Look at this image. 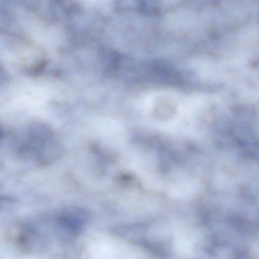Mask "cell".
<instances>
[{"instance_id":"1","label":"cell","mask_w":259,"mask_h":259,"mask_svg":"<svg viewBox=\"0 0 259 259\" xmlns=\"http://www.w3.org/2000/svg\"><path fill=\"white\" fill-rule=\"evenodd\" d=\"M88 212L81 208H70L64 210L56 220V232L60 239L70 242L81 233L88 222Z\"/></svg>"},{"instance_id":"2","label":"cell","mask_w":259,"mask_h":259,"mask_svg":"<svg viewBox=\"0 0 259 259\" xmlns=\"http://www.w3.org/2000/svg\"><path fill=\"white\" fill-rule=\"evenodd\" d=\"M30 225L19 227L16 234L17 245L23 251H40L46 245V239L41 232Z\"/></svg>"}]
</instances>
